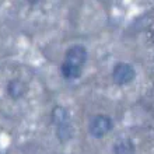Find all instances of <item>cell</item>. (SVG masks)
I'll use <instances>...</instances> for the list:
<instances>
[{"mask_svg":"<svg viewBox=\"0 0 154 154\" xmlns=\"http://www.w3.org/2000/svg\"><path fill=\"white\" fill-rule=\"evenodd\" d=\"M88 60V51L84 45H72L65 53L60 72L66 80H77L83 74L84 66Z\"/></svg>","mask_w":154,"mask_h":154,"instance_id":"cell-1","label":"cell"},{"mask_svg":"<svg viewBox=\"0 0 154 154\" xmlns=\"http://www.w3.org/2000/svg\"><path fill=\"white\" fill-rule=\"evenodd\" d=\"M52 122L55 128H56V136L62 143H66L72 140L73 137V125H72V119H70V114L67 112L66 108L57 105L52 109Z\"/></svg>","mask_w":154,"mask_h":154,"instance_id":"cell-2","label":"cell"},{"mask_svg":"<svg viewBox=\"0 0 154 154\" xmlns=\"http://www.w3.org/2000/svg\"><path fill=\"white\" fill-rule=\"evenodd\" d=\"M114 128V121L109 115L98 114L91 118L88 123V132L95 139H101L105 134H108Z\"/></svg>","mask_w":154,"mask_h":154,"instance_id":"cell-3","label":"cell"},{"mask_svg":"<svg viewBox=\"0 0 154 154\" xmlns=\"http://www.w3.org/2000/svg\"><path fill=\"white\" fill-rule=\"evenodd\" d=\"M112 81L116 85H128L134 80L136 77V70L128 62H118L112 69Z\"/></svg>","mask_w":154,"mask_h":154,"instance_id":"cell-4","label":"cell"},{"mask_svg":"<svg viewBox=\"0 0 154 154\" xmlns=\"http://www.w3.org/2000/svg\"><path fill=\"white\" fill-rule=\"evenodd\" d=\"M7 94L8 97L14 100V101H18V100H23V98L27 95L28 93V85L25 81H23L21 79H11V80L7 83Z\"/></svg>","mask_w":154,"mask_h":154,"instance_id":"cell-5","label":"cell"},{"mask_svg":"<svg viewBox=\"0 0 154 154\" xmlns=\"http://www.w3.org/2000/svg\"><path fill=\"white\" fill-rule=\"evenodd\" d=\"M112 151L114 154H134L136 149L130 139H119L115 142Z\"/></svg>","mask_w":154,"mask_h":154,"instance_id":"cell-6","label":"cell"},{"mask_svg":"<svg viewBox=\"0 0 154 154\" xmlns=\"http://www.w3.org/2000/svg\"><path fill=\"white\" fill-rule=\"evenodd\" d=\"M27 3L29 4V6H37V4H39L42 0H25Z\"/></svg>","mask_w":154,"mask_h":154,"instance_id":"cell-7","label":"cell"}]
</instances>
